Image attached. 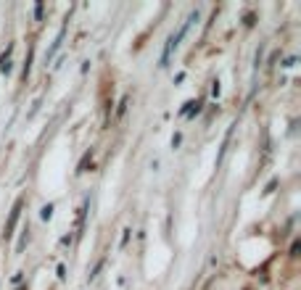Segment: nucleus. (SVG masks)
<instances>
[{
	"mask_svg": "<svg viewBox=\"0 0 301 290\" xmlns=\"http://www.w3.org/2000/svg\"><path fill=\"white\" fill-rule=\"evenodd\" d=\"M193 22H198V11H190V14H188V19H185V22L180 24V29H177V32H174V35L167 40V45H164V53H161V58H159V66H161V69L169 64L172 50H177V48H180L182 37L188 35V29H190V24H193Z\"/></svg>",
	"mask_w": 301,
	"mask_h": 290,
	"instance_id": "nucleus-1",
	"label": "nucleus"
},
{
	"mask_svg": "<svg viewBox=\"0 0 301 290\" xmlns=\"http://www.w3.org/2000/svg\"><path fill=\"white\" fill-rule=\"evenodd\" d=\"M22 206H24V201H16L11 216H8V222H6V232H3L6 240H11V235H14V230H16V222H19V216H22Z\"/></svg>",
	"mask_w": 301,
	"mask_h": 290,
	"instance_id": "nucleus-2",
	"label": "nucleus"
},
{
	"mask_svg": "<svg viewBox=\"0 0 301 290\" xmlns=\"http://www.w3.org/2000/svg\"><path fill=\"white\" fill-rule=\"evenodd\" d=\"M198 108H201L198 100H188V103L180 108V116H193V113H198Z\"/></svg>",
	"mask_w": 301,
	"mask_h": 290,
	"instance_id": "nucleus-3",
	"label": "nucleus"
},
{
	"mask_svg": "<svg viewBox=\"0 0 301 290\" xmlns=\"http://www.w3.org/2000/svg\"><path fill=\"white\" fill-rule=\"evenodd\" d=\"M64 35H66V24L61 27V32H58V37H56V43H53V48L48 50V61H50V58H53V56L58 53V48H61V43H64Z\"/></svg>",
	"mask_w": 301,
	"mask_h": 290,
	"instance_id": "nucleus-4",
	"label": "nucleus"
},
{
	"mask_svg": "<svg viewBox=\"0 0 301 290\" xmlns=\"http://www.w3.org/2000/svg\"><path fill=\"white\" fill-rule=\"evenodd\" d=\"M53 203H45L43 206V209H40V219H43V222H50V219H53Z\"/></svg>",
	"mask_w": 301,
	"mask_h": 290,
	"instance_id": "nucleus-5",
	"label": "nucleus"
},
{
	"mask_svg": "<svg viewBox=\"0 0 301 290\" xmlns=\"http://www.w3.org/2000/svg\"><path fill=\"white\" fill-rule=\"evenodd\" d=\"M220 90H222V87H220V82L214 79V82H212V95L217 98V95H220Z\"/></svg>",
	"mask_w": 301,
	"mask_h": 290,
	"instance_id": "nucleus-6",
	"label": "nucleus"
},
{
	"mask_svg": "<svg viewBox=\"0 0 301 290\" xmlns=\"http://www.w3.org/2000/svg\"><path fill=\"white\" fill-rule=\"evenodd\" d=\"M182 142V134L177 132V134H174V137H172V148H177V145Z\"/></svg>",
	"mask_w": 301,
	"mask_h": 290,
	"instance_id": "nucleus-7",
	"label": "nucleus"
},
{
	"mask_svg": "<svg viewBox=\"0 0 301 290\" xmlns=\"http://www.w3.org/2000/svg\"><path fill=\"white\" fill-rule=\"evenodd\" d=\"M127 100H130V98H122V103H119V111H117L119 116H122V113H124V108H127Z\"/></svg>",
	"mask_w": 301,
	"mask_h": 290,
	"instance_id": "nucleus-8",
	"label": "nucleus"
},
{
	"mask_svg": "<svg viewBox=\"0 0 301 290\" xmlns=\"http://www.w3.org/2000/svg\"><path fill=\"white\" fill-rule=\"evenodd\" d=\"M58 277L66 279V266H64V264H58Z\"/></svg>",
	"mask_w": 301,
	"mask_h": 290,
	"instance_id": "nucleus-9",
	"label": "nucleus"
},
{
	"mask_svg": "<svg viewBox=\"0 0 301 290\" xmlns=\"http://www.w3.org/2000/svg\"><path fill=\"white\" fill-rule=\"evenodd\" d=\"M290 256H298V240H293V245H290Z\"/></svg>",
	"mask_w": 301,
	"mask_h": 290,
	"instance_id": "nucleus-10",
	"label": "nucleus"
},
{
	"mask_svg": "<svg viewBox=\"0 0 301 290\" xmlns=\"http://www.w3.org/2000/svg\"><path fill=\"white\" fill-rule=\"evenodd\" d=\"M130 232H132V230H124V235H122V245H127V240H130Z\"/></svg>",
	"mask_w": 301,
	"mask_h": 290,
	"instance_id": "nucleus-11",
	"label": "nucleus"
},
{
	"mask_svg": "<svg viewBox=\"0 0 301 290\" xmlns=\"http://www.w3.org/2000/svg\"><path fill=\"white\" fill-rule=\"evenodd\" d=\"M19 290H27V287H19Z\"/></svg>",
	"mask_w": 301,
	"mask_h": 290,
	"instance_id": "nucleus-12",
	"label": "nucleus"
}]
</instances>
